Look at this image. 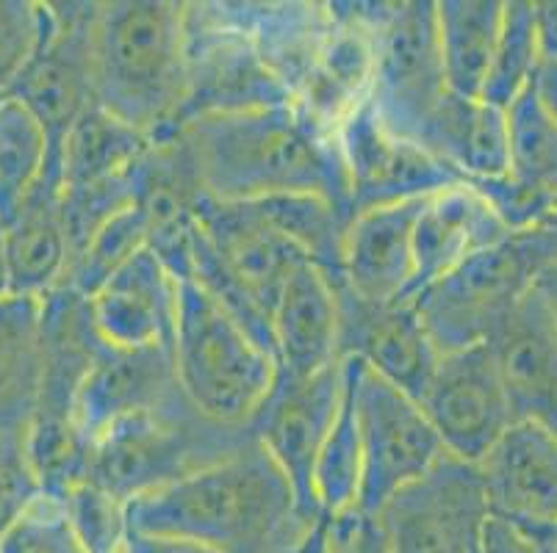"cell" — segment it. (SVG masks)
Instances as JSON below:
<instances>
[{
  "label": "cell",
  "mask_w": 557,
  "mask_h": 553,
  "mask_svg": "<svg viewBox=\"0 0 557 553\" xmlns=\"http://www.w3.org/2000/svg\"><path fill=\"white\" fill-rule=\"evenodd\" d=\"M178 136L202 194L216 202L313 194L349 208L336 130L295 103L195 116Z\"/></svg>",
  "instance_id": "obj_1"
},
{
  "label": "cell",
  "mask_w": 557,
  "mask_h": 553,
  "mask_svg": "<svg viewBox=\"0 0 557 553\" xmlns=\"http://www.w3.org/2000/svg\"><path fill=\"white\" fill-rule=\"evenodd\" d=\"M317 520L256 438L222 463L128 504L131 531L184 537L220 553H295Z\"/></svg>",
  "instance_id": "obj_2"
},
{
  "label": "cell",
  "mask_w": 557,
  "mask_h": 553,
  "mask_svg": "<svg viewBox=\"0 0 557 553\" xmlns=\"http://www.w3.org/2000/svg\"><path fill=\"white\" fill-rule=\"evenodd\" d=\"M95 103L148 139L175 130L186 95V3L111 0L92 23Z\"/></svg>",
  "instance_id": "obj_3"
},
{
  "label": "cell",
  "mask_w": 557,
  "mask_h": 553,
  "mask_svg": "<svg viewBox=\"0 0 557 553\" xmlns=\"http://www.w3.org/2000/svg\"><path fill=\"white\" fill-rule=\"evenodd\" d=\"M250 440V426L216 424L178 390L170 402L106 429L89 451L86 479L131 504L222 463Z\"/></svg>",
  "instance_id": "obj_4"
},
{
  "label": "cell",
  "mask_w": 557,
  "mask_h": 553,
  "mask_svg": "<svg viewBox=\"0 0 557 553\" xmlns=\"http://www.w3.org/2000/svg\"><path fill=\"white\" fill-rule=\"evenodd\" d=\"M172 365L191 407L225 426H250L277 377L275 357L195 280H178Z\"/></svg>",
  "instance_id": "obj_5"
},
{
  "label": "cell",
  "mask_w": 557,
  "mask_h": 553,
  "mask_svg": "<svg viewBox=\"0 0 557 553\" xmlns=\"http://www.w3.org/2000/svg\"><path fill=\"white\" fill-rule=\"evenodd\" d=\"M557 257V227L508 232L410 299L438 352L485 343Z\"/></svg>",
  "instance_id": "obj_6"
},
{
  "label": "cell",
  "mask_w": 557,
  "mask_h": 553,
  "mask_svg": "<svg viewBox=\"0 0 557 553\" xmlns=\"http://www.w3.org/2000/svg\"><path fill=\"white\" fill-rule=\"evenodd\" d=\"M372 28V86L367 105L380 125L419 144L430 116L447 98L433 0L367 3Z\"/></svg>",
  "instance_id": "obj_7"
},
{
  "label": "cell",
  "mask_w": 557,
  "mask_h": 553,
  "mask_svg": "<svg viewBox=\"0 0 557 553\" xmlns=\"http://www.w3.org/2000/svg\"><path fill=\"white\" fill-rule=\"evenodd\" d=\"M283 103H292L286 89L222 3H186V95L175 130L195 116Z\"/></svg>",
  "instance_id": "obj_8"
},
{
  "label": "cell",
  "mask_w": 557,
  "mask_h": 553,
  "mask_svg": "<svg viewBox=\"0 0 557 553\" xmlns=\"http://www.w3.org/2000/svg\"><path fill=\"white\" fill-rule=\"evenodd\" d=\"M488 520L478 465L444 454L374 515L386 553H478Z\"/></svg>",
  "instance_id": "obj_9"
},
{
  "label": "cell",
  "mask_w": 557,
  "mask_h": 553,
  "mask_svg": "<svg viewBox=\"0 0 557 553\" xmlns=\"http://www.w3.org/2000/svg\"><path fill=\"white\" fill-rule=\"evenodd\" d=\"M358 435H361V495L358 515L374 520L405 485L428 474L447 451L422 404L383 382L358 363Z\"/></svg>",
  "instance_id": "obj_10"
},
{
  "label": "cell",
  "mask_w": 557,
  "mask_h": 553,
  "mask_svg": "<svg viewBox=\"0 0 557 553\" xmlns=\"http://www.w3.org/2000/svg\"><path fill=\"white\" fill-rule=\"evenodd\" d=\"M98 3H50L53 23L12 98L32 111L50 141V172L62 183V147L95 105L92 23Z\"/></svg>",
  "instance_id": "obj_11"
},
{
  "label": "cell",
  "mask_w": 557,
  "mask_h": 553,
  "mask_svg": "<svg viewBox=\"0 0 557 553\" xmlns=\"http://www.w3.org/2000/svg\"><path fill=\"white\" fill-rule=\"evenodd\" d=\"M419 404L444 451L469 465H478L505 429L516 424L485 343L444 352Z\"/></svg>",
  "instance_id": "obj_12"
},
{
  "label": "cell",
  "mask_w": 557,
  "mask_h": 553,
  "mask_svg": "<svg viewBox=\"0 0 557 553\" xmlns=\"http://www.w3.org/2000/svg\"><path fill=\"white\" fill-rule=\"evenodd\" d=\"M344 393V360L311 377L277 374L275 385L250 420L256 443L295 487L297 501L311 517H319L311 493L317 454L336 420Z\"/></svg>",
  "instance_id": "obj_13"
},
{
  "label": "cell",
  "mask_w": 557,
  "mask_h": 553,
  "mask_svg": "<svg viewBox=\"0 0 557 553\" xmlns=\"http://www.w3.org/2000/svg\"><path fill=\"white\" fill-rule=\"evenodd\" d=\"M336 139L347 169L352 216L372 208L424 200L463 183L428 150L383 128L367 103L338 125Z\"/></svg>",
  "instance_id": "obj_14"
},
{
  "label": "cell",
  "mask_w": 557,
  "mask_h": 553,
  "mask_svg": "<svg viewBox=\"0 0 557 553\" xmlns=\"http://www.w3.org/2000/svg\"><path fill=\"white\" fill-rule=\"evenodd\" d=\"M338 299V352L383 382L422 402L442 352L410 302L374 304L333 277Z\"/></svg>",
  "instance_id": "obj_15"
},
{
  "label": "cell",
  "mask_w": 557,
  "mask_h": 553,
  "mask_svg": "<svg viewBox=\"0 0 557 553\" xmlns=\"http://www.w3.org/2000/svg\"><path fill=\"white\" fill-rule=\"evenodd\" d=\"M488 515L519 529H557V435L516 420L478 463Z\"/></svg>",
  "instance_id": "obj_16"
},
{
  "label": "cell",
  "mask_w": 557,
  "mask_h": 553,
  "mask_svg": "<svg viewBox=\"0 0 557 553\" xmlns=\"http://www.w3.org/2000/svg\"><path fill=\"white\" fill-rule=\"evenodd\" d=\"M513 420L557 435V327L539 291H530L485 338Z\"/></svg>",
  "instance_id": "obj_17"
},
{
  "label": "cell",
  "mask_w": 557,
  "mask_h": 553,
  "mask_svg": "<svg viewBox=\"0 0 557 553\" xmlns=\"http://www.w3.org/2000/svg\"><path fill=\"white\" fill-rule=\"evenodd\" d=\"M89 311L109 347H164L172 352L178 280L153 250H141L89 297Z\"/></svg>",
  "instance_id": "obj_18"
},
{
  "label": "cell",
  "mask_w": 557,
  "mask_h": 553,
  "mask_svg": "<svg viewBox=\"0 0 557 553\" xmlns=\"http://www.w3.org/2000/svg\"><path fill=\"white\" fill-rule=\"evenodd\" d=\"M178 390L170 349H116L106 343L75 395V426L92 445L106 429L170 402Z\"/></svg>",
  "instance_id": "obj_19"
},
{
  "label": "cell",
  "mask_w": 557,
  "mask_h": 553,
  "mask_svg": "<svg viewBox=\"0 0 557 553\" xmlns=\"http://www.w3.org/2000/svg\"><path fill=\"white\" fill-rule=\"evenodd\" d=\"M422 200L372 208L352 216L338 280L374 304L408 302L413 288V225Z\"/></svg>",
  "instance_id": "obj_20"
},
{
  "label": "cell",
  "mask_w": 557,
  "mask_h": 553,
  "mask_svg": "<svg viewBox=\"0 0 557 553\" xmlns=\"http://www.w3.org/2000/svg\"><path fill=\"white\" fill-rule=\"evenodd\" d=\"M272 354L286 377H311L342 363L336 286L313 263H300L283 282L272 307Z\"/></svg>",
  "instance_id": "obj_21"
},
{
  "label": "cell",
  "mask_w": 557,
  "mask_h": 553,
  "mask_svg": "<svg viewBox=\"0 0 557 553\" xmlns=\"http://www.w3.org/2000/svg\"><path fill=\"white\" fill-rule=\"evenodd\" d=\"M59 194L62 186L45 180L12 219L0 227V263L7 297L45 299L67 282L73 243Z\"/></svg>",
  "instance_id": "obj_22"
},
{
  "label": "cell",
  "mask_w": 557,
  "mask_h": 553,
  "mask_svg": "<svg viewBox=\"0 0 557 553\" xmlns=\"http://www.w3.org/2000/svg\"><path fill=\"white\" fill-rule=\"evenodd\" d=\"M503 236H508L505 225L469 183L424 197L413 225V288L408 302Z\"/></svg>",
  "instance_id": "obj_23"
},
{
  "label": "cell",
  "mask_w": 557,
  "mask_h": 553,
  "mask_svg": "<svg viewBox=\"0 0 557 553\" xmlns=\"http://www.w3.org/2000/svg\"><path fill=\"white\" fill-rule=\"evenodd\" d=\"M222 9L245 30L288 100L297 103L331 37L327 3H222Z\"/></svg>",
  "instance_id": "obj_24"
},
{
  "label": "cell",
  "mask_w": 557,
  "mask_h": 553,
  "mask_svg": "<svg viewBox=\"0 0 557 553\" xmlns=\"http://www.w3.org/2000/svg\"><path fill=\"white\" fill-rule=\"evenodd\" d=\"M419 147L463 183L494 180L508 172V120L503 109L485 100L447 91L430 116Z\"/></svg>",
  "instance_id": "obj_25"
},
{
  "label": "cell",
  "mask_w": 557,
  "mask_h": 553,
  "mask_svg": "<svg viewBox=\"0 0 557 553\" xmlns=\"http://www.w3.org/2000/svg\"><path fill=\"white\" fill-rule=\"evenodd\" d=\"M39 390V299L0 297V451L25 449Z\"/></svg>",
  "instance_id": "obj_26"
},
{
  "label": "cell",
  "mask_w": 557,
  "mask_h": 553,
  "mask_svg": "<svg viewBox=\"0 0 557 553\" xmlns=\"http://www.w3.org/2000/svg\"><path fill=\"white\" fill-rule=\"evenodd\" d=\"M505 0H438L435 30L447 86L463 98H480L491 67Z\"/></svg>",
  "instance_id": "obj_27"
},
{
  "label": "cell",
  "mask_w": 557,
  "mask_h": 553,
  "mask_svg": "<svg viewBox=\"0 0 557 553\" xmlns=\"http://www.w3.org/2000/svg\"><path fill=\"white\" fill-rule=\"evenodd\" d=\"M150 141L153 139L111 116L98 103L89 105L64 139L62 172H59L62 191L128 175L139 164Z\"/></svg>",
  "instance_id": "obj_28"
},
{
  "label": "cell",
  "mask_w": 557,
  "mask_h": 553,
  "mask_svg": "<svg viewBox=\"0 0 557 553\" xmlns=\"http://www.w3.org/2000/svg\"><path fill=\"white\" fill-rule=\"evenodd\" d=\"M358 360L344 357V393L336 420L313 463L311 493L319 515H347L361 495V435L356 410Z\"/></svg>",
  "instance_id": "obj_29"
},
{
  "label": "cell",
  "mask_w": 557,
  "mask_h": 553,
  "mask_svg": "<svg viewBox=\"0 0 557 553\" xmlns=\"http://www.w3.org/2000/svg\"><path fill=\"white\" fill-rule=\"evenodd\" d=\"M267 225L286 238L308 263L342 277V255L352 213L313 194H283L250 202Z\"/></svg>",
  "instance_id": "obj_30"
},
{
  "label": "cell",
  "mask_w": 557,
  "mask_h": 553,
  "mask_svg": "<svg viewBox=\"0 0 557 553\" xmlns=\"http://www.w3.org/2000/svg\"><path fill=\"white\" fill-rule=\"evenodd\" d=\"M45 180L59 183L50 172L48 134L17 98H3L0 100V227L12 219Z\"/></svg>",
  "instance_id": "obj_31"
},
{
  "label": "cell",
  "mask_w": 557,
  "mask_h": 553,
  "mask_svg": "<svg viewBox=\"0 0 557 553\" xmlns=\"http://www.w3.org/2000/svg\"><path fill=\"white\" fill-rule=\"evenodd\" d=\"M508 172L524 189L557 200V120L541 100L535 80L505 109Z\"/></svg>",
  "instance_id": "obj_32"
},
{
  "label": "cell",
  "mask_w": 557,
  "mask_h": 553,
  "mask_svg": "<svg viewBox=\"0 0 557 553\" xmlns=\"http://www.w3.org/2000/svg\"><path fill=\"white\" fill-rule=\"evenodd\" d=\"M541 64L544 61H541L539 39H535L533 3L505 0L503 25H499V37H496L480 100L505 111L521 91L533 86Z\"/></svg>",
  "instance_id": "obj_33"
},
{
  "label": "cell",
  "mask_w": 557,
  "mask_h": 553,
  "mask_svg": "<svg viewBox=\"0 0 557 553\" xmlns=\"http://www.w3.org/2000/svg\"><path fill=\"white\" fill-rule=\"evenodd\" d=\"M141 250H148V225L136 205H131L103 222L75 252L67 282L78 288L84 297H92L116 268Z\"/></svg>",
  "instance_id": "obj_34"
},
{
  "label": "cell",
  "mask_w": 557,
  "mask_h": 553,
  "mask_svg": "<svg viewBox=\"0 0 557 553\" xmlns=\"http://www.w3.org/2000/svg\"><path fill=\"white\" fill-rule=\"evenodd\" d=\"M59 504L70 531L86 553H125L131 537L125 501L84 479Z\"/></svg>",
  "instance_id": "obj_35"
},
{
  "label": "cell",
  "mask_w": 557,
  "mask_h": 553,
  "mask_svg": "<svg viewBox=\"0 0 557 553\" xmlns=\"http://www.w3.org/2000/svg\"><path fill=\"white\" fill-rule=\"evenodd\" d=\"M50 23V3L0 0V100L12 98L14 86L42 48Z\"/></svg>",
  "instance_id": "obj_36"
},
{
  "label": "cell",
  "mask_w": 557,
  "mask_h": 553,
  "mask_svg": "<svg viewBox=\"0 0 557 553\" xmlns=\"http://www.w3.org/2000/svg\"><path fill=\"white\" fill-rule=\"evenodd\" d=\"M0 553H86L70 531L59 501L39 495L0 537Z\"/></svg>",
  "instance_id": "obj_37"
},
{
  "label": "cell",
  "mask_w": 557,
  "mask_h": 553,
  "mask_svg": "<svg viewBox=\"0 0 557 553\" xmlns=\"http://www.w3.org/2000/svg\"><path fill=\"white\" fill-rule=\"evenodd\" d=\"M39 499V487L25 463V449L0 451V537L7 535L28 506Z\"/></svg>",
  "instance_id": "obj_38"
},
{
  "label": "cell",
  "mask_w": 557,
  "mask_h": 553,
  "mask_svg": "<svg viewBox=\"0 0 557 553\" xmlns=\"http://www.w3.org/2000/svg\"><path fill=\"white\" fill-rule=\"evenodd\" d=\"M480 553H557V529H519L488 515L480 535Z\"/></svg>",
  "instance_id": "obj_39"
},
{
  "label": "cell",
  "mask_w": 557,
  "mask_h": 553,
  "mask_svg": "<svg viewBox=\"0 0 557 553\" xmlns=\"http://www.w3.org/2000/svg\"><path fill=\"white\" fill-rule=\"evenodd\" d=\"M125 553H220L200 542L184 540V537H166V535H139L131 531Z\"/></svg>",
  "instance_id": "obj_40"
},
{
  "label": "cell",
  "mask_w": 557,
  "mask_h": 553,
  "mask_svg": "<svg viewBox=\"0 0 557 553\" xmlns=\"http://www.w3.org/2000/svg\"><path fill=\"white\" fill-rule=\"evenodd\" d=\"M535 39L544 64H557V0H539L533 3Z\"/></svg>",
  "instance_id": "obj_41"
},
{
  "label": "cell",
  "mask_w": 557,
  "mask_h": 553,
  "mask_svg": "<svg viewBox=\"0 0 557 553\" xmlns=\"http://www.w3.org/2000/svg\"><path fill=\"white\" fill-rule=\"evenodd\" d=\"M535 291H539V297L544 299L546 311H549L552 322H555L557 327V257L544 268V272H541L539 282H535Z\"/></svg>",
  "instance_id": "obj_42"
},
{
  "label": "cell",
  "mask_w": 557,
  "mask_h": 553,
  "mask_svg": "<svg viewBox=\"0 0 557 553\" xmlns=\"http://www.w3.org/2000/svg\"><path fill=\"white\" fill-rule=\"evenodd\" d=\"M535 89H539L544 105L557 120V64H541L539 78H535Z\"/></svg>",
  "instance_id": "obj_43"
},
{
  "label": "cell",
  "mask_w": 557,
  "mask_h": 553,
  "mask_svg": "<svg viewBox=\"0 0 557 553\" xmlns=\"http://www.w3.org/2000/svg\"><path fill=\"white\" fill-rule=\"evenodd\" d=\"M0 297H7V280H3V263H0Z\"/></svg>",
  "instance_id": "obj_44"
},
{
  "label": "cell",
  "mask_w": 557,
  "mask_h": 553,
  "mask_svg": "<svg viewBox=\"0 0 557 553\" xmlns=\"http://www.w3.org/2000/svg\"><path fill=\"white\" fill-rule=\"evenodd\" d=\"M478 553H480V551H478Z\"/></svg>",
  "instance_id": "obj_45"
}]
</instances>
